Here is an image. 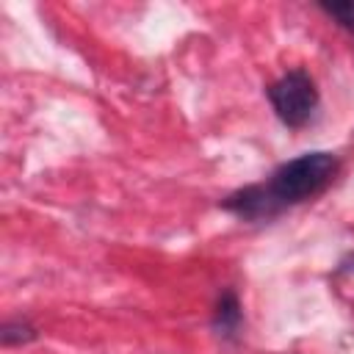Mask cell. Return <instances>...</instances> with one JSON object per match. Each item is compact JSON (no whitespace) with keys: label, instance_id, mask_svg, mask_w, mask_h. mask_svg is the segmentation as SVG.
Returning <instances> with one entry per match:
<instances>
[{"label":"cell","instance_id":"6da1fadb","mask_svg":"<svg viewBox=\"0 0 354 354\" xmlns=\"http://www.w3.org/2000/svg\"><path fill=\"white\" fill-rule=\"evenodd\" d=\"M337 171V158L332 152H304L288 163H282L268 183H263L268 199L282 210L285 205H296L318 194L326 183H332Z\"/></svg>","mask_w":354,"mask_h":354},{"label":"cell","instance_id":"7a4b0ae2","mask_svg":"<svg viewBox=\"0 0 354 354\" xmlns=\"http://www.w3.org/2000/svg\"><path fill=\"white\" fill-rule=\"evenodd\" d=\"M268 100L288 127H301L313 119L318 108V88L307 72L293 69L268 86Z\"/></svg>","mask_w":354,"mask_h":354},{"label":"cell","instance_id":"3957f363","mask_svg":"<svg viewBox=\"0 0 354 354\" xmlns=\"http://www.w3.org/2000/svg\"><path fill=\"white\" fill-rule=\"evenodd\" d=\"M213 326H216L218 335H224V337H230V335L238 332V326H241V304H238L235 293L227 290V293L218 299L216 313H213Z\"/></svg>","mask_w":354,"mask_h":354},{"label":"cell","instance_id":"277c9868","mask_svg":"<svg viewBox=\"0 0 354 354\" xmlns=\"http://www.w3.org/2000/svg\"><path fill=\"white\" fill-rule=\"evenodd\" d=\"M0 337H3L6 346H11V343H28V340L36 337V329L28 321H8V324H3Z\"/></svg>","mask_w":354,"mask_h":354},{"label":"cell","instance_id":"5b68a950","mask_svg":"<svg viewBox=\"0 0 354 354\" xmlns=\"http://www.w3.org/2000/svg\"><path fill=\"white\" fill-rule=\"evenodd\" d=\"M321 8H324L329 17H335V19H337V25H343L346 30H351V33H354V3H332V6H329V3H324Z\"/></svg>","mask_w":354,"mask_h":354}]
</instances>
